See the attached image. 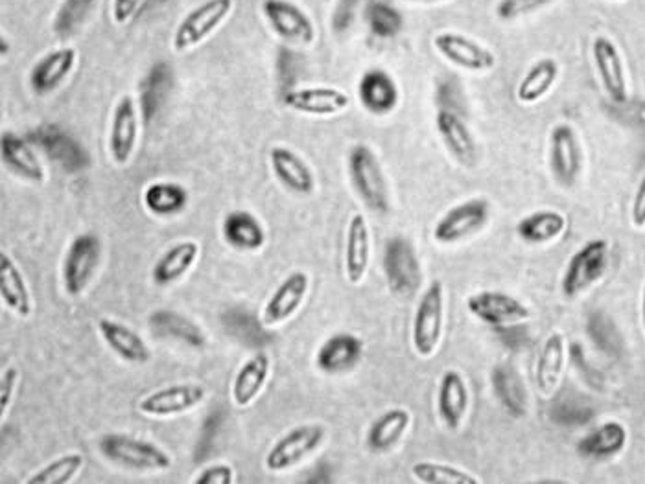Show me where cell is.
<instances>
[{
  "label": "cell",
  "instance_id": "cell-47",
  "mask_svg": "<svg viewBox=\"0 0 645 484\" xmlns=\"http://www.w3.org/2000/svg\"><path fill=\"white\" fill-rule=\"evenodd\" d=\"M356 7H358V0H340L334 19H332L334 30L343 32L348 29V24L353 23V18H355Z\"/></svg>",
  "mask_w": 645,
  "mask_h": 484
},
{
  "label": "cell",
  "instance_id": "cell-36",
  "mask_svg": "<svg viewBox=\"0 0 645 484\" xmlns=\"http://www.w3.org/2000/svg\"><path fill=\"white\" fill-rule=\"evenodd\" d=\"M491 378L492 389L502 402L503 409L514 418H522L527 413V394L519 372L511 365H498Z\"/></svg>",
  "mask_w": 645,
  "mask_h": 484
},
{
  "label": "cell",
  "instance_id": "cell-35",
  "mask_svg": "<svg viewBox=\"0 0 645 484\" xmlns=\"http://www.w3.org/2000/svg\"><path fill=\"white\" fill-rule=\"evenodd\" d=\"M223 238L238 251H257L264 246V228L249 212H233L223 222Z\"/></svg>",
  "mask_w": 645,
  "mask_h": 484
},
{
  "label": "cell",
  "instance_id": "cell-46",
  "mask_svg": "<svg viewBox=\"0 0 645 484\" xmlns=\"http://www.w3.org/2000/svg\"><path fill=\"white\" fill-rule=\"evenodd\" d=\"M18 383L19 371L15 367H10L2 374V380H0V407H2V416H7L8 409H10Z\"/></svg>",
  "mask_w": 645,
  "mask_h": 484
},
{
  "label": "cell",
  "instance_id": "cell-10",
  "mask_svg": "<svg viewBox=\"0 0 645 484\" xmlns=\"http://www.w3.org/2000/svg\"><path fill=\"white\" fill-rule=\"evenodd\" d=\"M100 241L94 234H81L70 244L64 260V285L70 296L87 290L100 262Z\"/></svg>",
  "mask_w": 645,
  "mask_h": 484
},
{
  "label": "cell",
  "instance_id": "cell-6",
  "mask_svg": "<svg viewBox=\"0 0 645 484\" xmlns=\"http://www.w3.org/2000/svg\"><path fill=\"white\" fill-rule=\"evenodd\" d=\"M491 217L489 201L475 198L452 206L445 216L441 217L434 227V238L437 244L452 246L461 239L470 238L486 227Z\"/></svg>",
  "mask_w": 645,
  "mask_h": 484
},
{
  "label": "cell",
  "instance_id": "cell-27",
  "mask_svg": "<svg viewBox=\"0 0 645 484\" xmlns=\"http://www.w3.org/2000/svg\"><path fill=\"white\" fill-rule=\"evenodd\" d=\"M0 151H2V160L4 165L23 177L26 181L32 183H41L45 179V170L41 166V160L35 155L34 149L30 148L29 144L24 143L23 138L15 135V133H2V140H0Z\"/></svg>",
  "mask_w": 645,
  "mask_h": 484
},
{
  "label": "cell",
  "instance_id": "cell-17",
  "mask_svg": "<svg viewBox=\"0 0 645 484\" xmlns=\"http://www.w3.org/2000/svg\"><path fill=\"white\" fill-rule=\"evenodd\" d=\"M310 280L309 274L303 271L291 273L282 284L277 288L271 299H269L266 308H264V323L268 326H279L290 319L296 314L304 296L309 293Z\"/></svg>",
  "mask_w": 645,
  "mask_h": 484
},
{
  "label": "cell",
  "instance_id": "cell-23",
  "mask_svg": "<svg viewBox=\"0 0 645 484\" xmlns=\"http://www.w3.org/2000/svg\"><path fill=\"white\" fill-rule=\"evenodd\" d=\"M435 126H437V132H440L446 149L451 151L454 159L459 160L465 166H470L475 162L476 138L459 114L448 111V109H443L437 113Z\"/></svg>",
  "mask_w": 645,
  "mask_h": 484
},
{
  "label": "cell",
  "instance_id": "cell-13",
  "mask_svg": "<svg viewBox=\"0 0 645 484\" xmlns=\"http://www.w3.org/2000/svg\"><path fill=\"white\" fill-rule=\"evenodd\" d=\"M263 10L275 34L282 40L304 46L314 43V23L290 0H264Z\"/></svg>",
  "mask_w": 645,
  "mask_h": 484
},
{
  "label": "cell",
  "instance_id": "cell-8",
  "mask_svg": "<svg viewBox=\"0 0 645 484\" xmlns=\"http://www.w3.org/2000/svg\"><path fill=\"white\" fill-rule=\"evenodd\" d=\"M467 308L481 323L491 326H513L532 319V309L516 296L502 291H480L467 299Z\"/></svg>",
  "mask_w": 645,
  "mask_h": 484
},
{
  "label": "cell",
  "instance_id": "cell-49",
  "mask_svg": "<svg viewBox=\"0 0 645 484\" xmlns=\"http://www.w3.org/2000/svg\"><path fill=\"white\" fill-rule=\"evenodd\" d=\"M141 0H113L114 23L126 24L135 15Z\"/></svg>",
  "mask_w": 645,
  "mask_h": 484
},
{
  "label": "cell",
  "instance_id": "cell-26",
  "mask_svg": "<svg viewBox=\"0 0 645 484\" xmlns=\"http://www.w3.org/2000/svg\"><path fill=\"white\" fill-rule=\"evenodd\" d=\"M98 330L102 334L103 341L108 342V347L124 361L146 363L152 358L148 345L130 326L122 325L119 320L100 319Z\"/></svg>",
  "mask_w": 645,
  "mask_h": 484
},
{
  "label": "cell",
  "instance_id": "cell-21",
  "mask_svg": "<svg viewBox=\"0 0 645 484\" xmlns=\"http://www.w3.org/2000/svg\"><path fill=\"white\" fill-rule=\"evenodd\" d=\"M364 342L353 334H336L329 337L318 352L315 365L326 374L347 372L360 361Z\"/></svg>",
  "mask_w": 645,
  "mask_h": 484
},
{
  "label": "cell",
  "instance_id": "cell-15",
  "mask_svg": "<svg viewBox=\"0 0 645 484\" xmlns=\"http://www.w3.org/2000/svg\"><path fill=\"white\" fill-rule=\"evenodd\" d=\"M205 389L198 383H178L171 387L159 389L141 399L138 409L148 416L181 415L185 410L194 409L205 399Z\"/></svg>",
  "mask_w": 645,
  "mask_h": 484
},
{
  "label": "cell",
  "instance_id": "cell-14",
  "mask_svg": "<svg viewBox=\"0 0 645 484\" xmlns=\"http://www.w3.org/2000/svg\"><path fill=\"white\" fill-rule=\"evenodd\" d=\"M592 59L600 76L601 86L612 102L622 105L627 102V78L623 67L622 54L605 35H598L592 43Z\"/></svg>",
  "mask_w": 645,
  "mask_h": 484
},
{
  "label": "cell",
  "instance_id": "cell-24",
  "mask_svg": "<svg viewBox=\"0 0 645 484\" xmlns=\"http://www.w3.org/2000/svg\"><path fill=\"white\" fill-rule=\"evenodd\" d=\"M566 365V339L560 331H555L544 341L538 353L537 367H535V383L538 393L549 396L554 393L563 378Z\"/></svg>",
  "mask_w": 645,
  "mask_h": 484
},
{
  "label": "cell",
  "instance_id": "cell-9",
  "mask_svg": "<svg viewBox=\"0 0 645 484\" xmlns=\"http://www.w3.org/2000/svg\"><path fill=\"white\" fill-rule=\"evenodd\" d=\"M233 2L234 0H205L201 7L192 10L176 30L174 48L185 52L200 45L201 41L207 40L225 21L233 10Z\"/></svg>",
  "mask_w": 645,
  "mask_h": 484
},
{
  "label": "cell",
  "instance_id": "cell-45",
  "mask_svg": "<svg viewBox=\"0 0 645 484\" xmlns=\"http://www.w3.org/2000/svg\"><path fill=\"white\" fill-rule=\"evenodd\" d=\"M234 470L229 464H212L196 479V484H233Z\"/></svg>",
  "mask_w": 645,
  "mask_h": 484
},
{
  "label": "cell",
  "instance_id": "cell-11",
  "mask_svg": "<svg viewBox=\"0 0 645 484\" xmlns=\"http://www.w3.org/2000/svg\"><path fill=\"white\" fill-rule=\"evenodd\" d=\"M434 46L446 61L470 72H487L494 69L497 65V56L491 48L457 32H443L435 35Z\"/></svg>",
  "mask_w": 645,
  "mask_h": 484
},
{
  "label": "cell",
  "instance_id": "cell-5",
  "mask_svg": "<svg viewBox=\"0 0 645 484\" xmlns=\"http://www.w3.org/2000/svg\"><path fill=\"white\" fill-rule=\"evenodd\" d=\"M383 273L394 295L412 296L423 282L418 252L405 238H391L383 252Z\"/></svg>",
  "mask_w": 645,
  "mask_h": 484
},
{
  "label": "cell",
  "instance_id": "cell-4",
  "mask_svg": "<svg viewBox=\"0 0 645 484\" xmlns=\"http://www.w3.org/2000/svg\"><path fill=\"white\" fill-rule=\"evenodd\" d=\"M609 268V244L605 239H592L570 258L563 277V293L566 296L581 295L605 274Z\"/></svg>",
  "mask_w": 645,
  "mask_h": 484
},
{
  "label": "cell",
  "instance_id": "cell-2",
  "mask_svg": "<svg viewBox=\"0 0 645 484\" xmlns=\"http://www.w3.org/2000/svg\"><path fill=\"white\" fill-rule=\"evenodd\" d=\"M100 451L109 461L135 472H163L171 466L170 455L159 446L127 435H105L100 440Z\"/></svg>",
  "mask_w": 645,
  "mask_h": 484
},
{
  "label": "cell",
  "instance_id": "cell-7",
  "mask_svg": "<svg viewBox=\"0 0 645 484\" xmlns=\"http://www.w3.org/2000/svg\"><path fill=\"white\" fill-rule=\"evenodd\" d=\"M325 428L318 424H307L291 429L266 455V468L269 472L279 473L290 470L307 457L312 455L325 440Z\"/></svg>",
  "mask_w": 645,
  "mask_h": 484
},
{
  "label": "cell",
  "instance_id": "cell-40",
  "mask_svg": "<svg viewBox=\"0 0 645 484\" xmlns=\"http://www.w3.org/2000/svg\"><path fill=\"white\" fill-rule=\"evenodd\" d=\"M413 477L423 484H481L483 479L461 468L441 464V462L421 461L413 464Z\"/></svg>",
  "mask_w": 645,
  "mask_h": 484
},
{
  "label": "cell",
  "instance_id": "cell-42",
  "mask_svg": "<svg viewBox=\"0 0 645 484\" xmlns=\"http://www.w3.org/2000/svg\"><path fill=\"white\" fill-rule=\"evenodd\" d=\"M367 23L371 26L372 34L378 37H393L402 26L400 13L383 2H372L367 8Z\"/></svg>",
  "mask_w": 645,
  "mask_h": 484
},
{
  "label": "cell",
  "instance_id": "cell-25",
  "mask_svg": "<svg viewBox=\"0 0 645 484\" xmlns=\"http://www.w3.org/2000/svg\"><path fill=\"white\" fill-rule=\"evenodd\" d=\"M76 65L75 48H59L46 54L30 75V83L37 94H48L64 83Z\"/></svg>",
  "mask_w": 645,
  "mask_h": 484
},
{
  "label": "cell",
  "instance_id": "cell-3",
  "mask_svg": "<svg viewBox=\"0 0 645 484\" xmlns=\"http://www.w3.org/2000/svg\"><path fill=\"white\" fill-rule=\"evenodd\" d=\"M443 325H445V290L440 280H434L421 296L415 317H413V348L421 358H432L437 352L443 339Z\"/></svg>",
  "mask_w": 645,
  "mask_h": 484
},
{
  "label": "cell",
  "instance_id": "cell-39",
  "mask_svg": "<svg viewBox=\"0 0 645 484\" xmlns=\"http://www.w3.org/2000/svg\"><path fill=\"white\" fill-rule=\"evenodd\" d=\"M152 330L159 336L176 337L187 345L192 347H203L205 345V336L192 320L185 319L184 315L171 314L168 309L157 312V314L149 319Z\"/></svg>",
  "mask_w": 645,
  "mask_h": 484
},
{
  "label": "cell",
  "instance_id": "cell-38",
  "mask_svg": "<svg viewBox=\"0 0 645 484\" xmlns=\"http://www.w3.org/2000/svg\"><path fill=\"white\" fill-rule=\"evenodd\" d=\"M189 203V194L181 184L154 183L144 192V205L155 216H170L184 211Z\"/></svg>",
  "mask_w": 645,
  "mask_h": 484
},
{
  "label": "cell",
  "instance_id": "cell-50",
  "mask_svg": "<svg viewBox=\"0 0 645 484\" xmlns=\"http://www.w3.org/2000/svg\"><path fill=\"white\" fill-rule=\"evenodd\" d=\"M400 2H413V4H440V2H448V0H400Z\"/></svg>",
  "mask_w": 645,
  "mask_h": 484
},
{
  "label": "cell",
  "instance_id": "cell-43",
  "mask_svg": "<svg viewBox=\"0 0 645 484\" xmlns=\"http://www.w3.org/2000/svg\"><path fill=\"white\" fill-rule=\"evenodd\" d=\"M554 2L555 0H500L494 12H497V18L500 21L509 23V21L533 15V13L554 4Z\"/></svg>",
  "mask_w": 645,
  "mask_h": 484
},
{
  "label": "cell",
  "instance_id": "cell-28",
  "mask_svg": "<svg viewBox=\"0 0 645 484\" xmlns=\"http://www.w3.org/2000/svg\"><path fill=\"white\" fill-rule=\"evenodd\" d=\"M362 103L372 114H388L399 103V89L393 78L383 70H369L358 86Z\"/></svg>",
  "mask_w": 645,
  "mask_h": 484
},
{
  "label": "cell",
  "instance_id": "cell-41",
  "mask_svg": "<svg viewBox=\"0 0 645 484\" xmlns=\"http://www.w3.org/2000/svg\"><path fill=\"white\" fill-rule=\"evenodd\" d=\"M86 464V459L80 453H69V455L59 457L40 472L34 473L29 479L30 484H67L78 475L81 468Z\"/></svg>",
  "mask_w": 645,
  "mask_h": 484
},
{
  "label": "cell",
  "instance_id": "cell-32",
  "mask_svg": "<svg viewBox=\"0 0 645 484\" xmlns=\"http://www.w3.org/2000/svg\"><path fill=\"white\" fill-rule=\"evenodd\" d=\"M568 227L565 214L557 211L533 212L530 216L522 217L516 225V233L525 244L541 246L560 238Z\"/></svg>",
  "mask_w": 645,
  "mask_h": 484
},
{
  "label": "cell",
  "instance_id": "cell-12",
  "mask_svg": "<svg viewBox=\"0 0 645 484\" xmlns=\"http://www.w3.org/2000/svg\"><path fill=\"white\" fill-rule=\"evenodd\" d=\"M581 166V146L576 130L568 124H557L549 135V168L557 183L574 187Z\"/></svg>",
  "mask_w": 645,
  "mask_h": 484
},
{
  "label": "cell",
  "instance_id": "cell-31",
  "mask_svg": "<svg viewBox=\"0 0 645 484\" xmlns=\"http://www.w3.org/2000/svg\"><path fill=\"white\" fill-rule=\"evenodd\" d=\"M627 444V429L623 428L620 421H605L600 428H596L592 434L582 437L579 440L577 450L582 457L589 459H612Z\"/></svg>",
  "mask_w": 645,
  "mask_h": 484
},
{
  "label": "cell",
  "instance_id": "cell-16",
  "mask_svg": "<svg viewBox=\"0 0 645 484\" xmlns=\"http://www.w3.org/2000/svg\"><path fill=\"white\" fill-rule=\"evenodd\" d=\"M137 137V109L132 97H124L114 109L111 133H109V151L116 165L124 166L132 159Z\"/></svg>",
  "mask_w": 645,
  "mask_h": 484
},
{
  "label": "cell",
  "instance_id": "cell-34",
  "mask_svg": "<svg viewBox=\"0 0 645 484\" xmlns=\"http://www.w3.org/2000/svg\"><path fill=\"white\" fill-rule=\"evenodd\" d=\"M198 257L200 246L196 241H181L178 246L171 247L159 258V262L155 263L152 273L155 284L168 285L178 282L181 277L189 273Z\"/></svg>",
  "mask_w": 645,
  "mask_h": 484
},
{
  "label": "cell",
  "instance_id": "cell-48",
  "mask_svg": "<svg viewBox=\"0 0 645 484\" xmlns=\"http://www.w3.org/2000/svg\"><path fill=\"white\" fill-rule=\"evenodd\" d=\"M631 220H633L634 227H645V176L640 181L636 194H634L633 206H631Z\"/></svg>",
  "mask_w": 645,
  "mask_h": 484
},
{
  "label": "cell",
  "instance_id": "cell-33",
  "mask_svg": "<svg viewBox=\"0 0 645 484\" xmlns=\"http://www.w3.org/2000/svg\"><path fill=\"white\" fill-rule=\"evenodd\" d=\"M410 424H412V415L408 410L400 409V407L399 409L386 410L383 415L372 421L369 434H367V444L378 453L391 450L404 437Z\"/></svg>",
  "mask_w": 645,
  "mask_h": 484
},
{
  "label": "cell",
  "instance_id": "cell-51",
  "mask_svg": "<svg viewBox=\"0 0 645 484\" xmlns=\"http://www.w3.org/2000/svg\"><path fill=\"white\" fill-rule=\"evenodd\" d=\"M642 326H644L645 330V282L644 290H642Z\"/></svg>",
  "mask_w": 645,
  "mask_h": 484
},
{
  "label": "cell",
  "instance_id": "cell-44",
  "mask_svg": "<svg viewBox=\"0 0 645 484\" xmlns=\"http://www.w3.org/2000/svg\"><path fill=\"white\" fill-rule=\"evenodd\" d=\"M91 7L92 0H65L64 8L57 15L56 29L64 34L73 32L84 21Z\"/></svg>",
  "mask_w": 645,
  "mask_h": 484
},
{
  "label": "cell",
  "instance_id": "cell-18",
  "mask_svg": "<svg viewBox=\"0 0 645 484\" xmlns=\"http://www.w3.org/2000/svg\"><path fill=\"white\" fill-rule=\"evenodd\" d=\"M285 105L299 113L332 116L345 111L351 105V98L332 87H310V89L286 92Z\"/></svg>",
  "mask_w": 645,
  "mask_h": 484
},
{
  "label": "cell",
  "instance_id": "cell-29",
  "mask_svg": "<svg viewBox=\"0 0 645 484\" xmlns=\"http://www.w3.org/2000/svg\"><path fill=\"white\" fill-rule=\"evenodd\" d=\"M271 361L266 353H257L241 367L233 382V399L238 407H247L263 393L264 385L268 382Z\"/></svg>",
  "mask_w": 645,
  "mask_h": 484
},
{
  "label": "cell",
  "instance_id": "cell-20",
  "mask_svg": "<svg viewBox=\"0 0 645 484\" xmlns=\"http://www.w3.org/2000/svg\"><path fill=\"white\" fill-rule=\"evenodd\" d=\"M371 257V234L366 217L355 214L351 217L345 244V274L351 284H360L366 279Z\"/></svg>",
  "mask_w": 645,
  "mask_h": 484
},
{
  "label": "cell",
  "instance_id": "cell-30",
  "mask_svg": "<svg viewBox=\"0 0 645 484\" xmlns=\"http://www.w3.org/2000/svg\"><path fill=\"white\" fill-rule=\"evenodd\" d=\"M0 295L8 308L19 317H29L32 314V299L26 280L19 271L18 263L7 252L0 255Z\"/></svg>",
  "mask_w": 645,
  "mask_h": 484
},
{
  "label": "cell",
  "instance_id": "cell-1",
  "mask_svg": "<svg viewBox=\"0 0 645 484\" xmlns=\"http://www.w3.org/2000/svg\"><path fill=\"white\" fill-rule=\"evenodd\" d=\"M348 176L356 194L369 211L388 212L389 190L377 155L366 144H358L348 154Z\"/></svg>",
  "mask_w": 645,
  "mask_h": 484
},
{
  "label": "cell",
  "instance_id": "cell-19",
  "mask_svg": "<svg viewBox=\"0 0 645 484\" xmlns=\"http://www.w3.org/2000/svg\"><path fill=\"white\" fill-rule=\"evenodd\" d=\"M468 405H470V393H468L467 382L457 371L445 372L437 391V410L446 428L452 431L461 428L468 413Z\"/></svg>",
  "mask_w": 645,
  "mask_h": 484
},
{
  "label": "cell",
  "instance_id": "cell-22",
  "mask_svg": "<svg viewBox=\"0 0 645 484\" xmlns=\"http://www.w3.org/2000/svg\"><path fill=\"white\" fill-rule=\"evenodd\" d=\"M269 160H271L275 176L280 183L285 184L286 189L301 195L314 192V173L310 170V166L298 154H293L290 148L277 146L271 149Z\"/></svg>",
  "mask_w": 645,
  "mask_h": 484
},
{
  "label": "cell",
  "instance_id": "cell-37",
  "mask_svg": "<svg viewBox=\"0 0 645 484\" xmlns=\"http://www.w3.org/2000/svg\"><path fill=\"white\" fill-rule=\"evenodd\" d=\"M557 78H559L557 61L552 57L541 59L525 72L524 78L520 81L519 89H516L519 102L525 103V105L541 102L554 89Z\"/></svg>",
  "mask_w": 645,
  "mask_h": 484
}]
</instances>
